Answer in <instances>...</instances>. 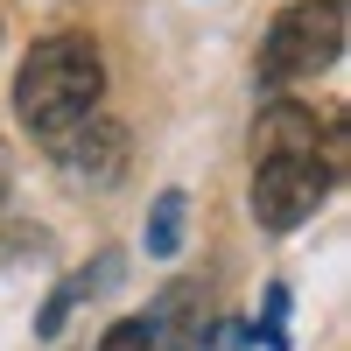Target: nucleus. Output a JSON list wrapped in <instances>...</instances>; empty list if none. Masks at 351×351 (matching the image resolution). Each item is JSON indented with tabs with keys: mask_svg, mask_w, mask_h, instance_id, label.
Masks as SVG:
<instances>
[{
	"mask_svg": "<svg viewBox=\"0 0 351 351\" xmlns=\"http://www.w3.org/2000/svg\"><path fill=\"white\" fill-rule=\"evenodd\" d=\"M99 351H155V337H148V316H120L106 337H99Z\"/></svg>",
	"mask_w": 351,
	"mask_h": 351,
	"instance_id": "obj_6",
	"label": "nucleus"
},
{
	"mask_svg": "<svg viewBox=\"0 0 351 351\" xmlns=\"http://www.w3.org/2000/svg\"><path fill=\"white\" fill-rule=\"evenodd\" d=\"M106 92V64H99V43L92 36H43L36 49L21 56V77H14V112L28 134H71L77 120L99 112Z\"/></svg>",
	"mask_w": 351,
	"mask_h": 351,
	"instance_id": "obj_2",
	"label": "nucleus"
},
{
	"mask_svg": "<svg viewBox=\"0 0 351 351\" xmlns=\"http://www.w3.org/2000/svg\"><path fill=\"white\" fill-rule=\"evenodd\" d=\"M324 197H330V162H324L316 112L295 99L260 106V120H253V218L267 232H295Z\"/></svg>",
	"mask_w": 351,
	"mask_h": 351,
	"instance_id": "obj_1",
	"label": "nucleus"
},
{
	"mask_svg": "<svg viewBox=\"0 0 351 351\" xmlns=\"http://www.w3.org/2000/svg\"><path fill=\"white\" fill-rule=\"evenodd\" d=\"M8 190H14V162H8V141H0V204H8Z\"/></svg>",
	"mask_w": 351,
	"mask_h": 351,
	"instance_id": "obj_7",
	"label": "nucleus"
},
{
	"mask_svg": "<svg viewBox=\"0 0 351 351\" xmlns=\"http://www.w3.org/2000/svg\"><path fill=\"white\" fill-rule=\"evenodd\" d=\"M183 211H190V204H183V190H162V197H155V218H148V253H176V246H183Z\"/></svg>",
	"mask_w": 351,
	"mask_h": 351,
	"instance_id": "obj_5",
	"label": "nucleus"
},
{
	"mask_svg": "<svg viewBox=\"0 0 351 351\" xmlns=\"http://www.w3.org/2000/svg\"><path fill=\"white\" fill-rule=\"evenodd\" d=\"M344 56V0H295L281 8L267 43H260V77L267 84H295L316 77Z\"/></svg>",
	"mask_w": 351,
	"mask_h": 351,
	"instance_id": "obj_3",
	"label": "nucleus"
},
{
	"mask_svg": "<svg viewBox=\"0 0 351 351\" xmlns=\"http://www.w3.org/2000/svg\"><path fill=\"white\" fill-rule=\"evenodd\" d=\"M218 351H246V330H225V337H218Z\"/></svg>",
	"mask_w": 351,
	"mask_h": 351,
	"instance_id": "obj_8",
	"label": "nucleus"
},
{
	"mask_svg": "<svg viewBox=\"0 0 351 351\" xmlns=\"http://www.w3.org/2000/svg\"><path fill=\"white\" fill-rule=\"evenodd\" d=\"M49 155L64 162L77 183H120V169H127V127L120 120H106V112H92V120H77L71 134H56L49 141Z\"/></svg>",
	"mask_w": 351,
	"mask_h": 351,
	"instance_id": "obj_4",
	"label": "nucleus"
}]
</instances>
